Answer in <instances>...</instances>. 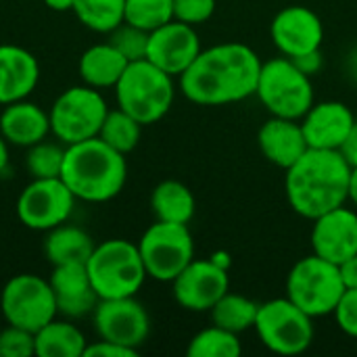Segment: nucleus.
<instances>
[{"mask_svg": "<svg viewBox=\"0 0 357 357\" xmlns=\"http://www.w3.org/2000/svg\"><path fill=\"white\" fill-rule=\"evenodd\" d=\"M96 243L92 236L73 224H61L46 232V238L42 243V251L46 261L50 266H65V264H86L92 255Z\"/></svg>", "mask_w": 357, "mask_h": 357, "instance_id": "24", "label": "nucleus"}, {"mask_svg": "<svg viewBox=\"0 0 357 357\" xmlns=\"http://www.w3.org/2000/svg\"><path fill=\"white\" fill-rule=\"evenodd\" d=\"M299 121L310 149L339 151L356 123V115L341 100H324L314 102Z\"/></svg>", "mask_w": 357, "mask_h": 357, "instance_id": "19", "label": "nucleus"}, {"mask_svg": "<svg viewBox=\"0 0 357 357\" xmlns=\"http://www.w3.org/2000/svg\"><path fill=\"white\" fill-rule=\"evenodd\" d=\"M151 209L159 222L190 224L197 211L195 195L178 180H163L153 188Z\"/></svg>", "mask_w": 357, "mask_h": 357, "instance_id": "26", "label": "nucleus"}, {"mask_svg": "<svg viewBox=\"0 0 357 357\" xmlns=\"http://www.w3.org/2000/svg\"><path fill=\"white\" fill-rule=\"evenodd\" d=\"M255 94L274 117L301 119L314 105L312 77L305 75L289 56L261 63Z\"/></svg>", "mask_w": 357, "mask_h": 357, "instance_id": "6", "label": "nucleus"}, {"mask_svg": "<svg viewBox=\"0 0 357 357\" xmlns=\"http://www.w3.org/2000/svg\"><path fill=\"white\" fill-rule=\"evenodd\" d=\"M40 82V63L23 46L0 44V107L27 98Z\"/></svg>", "mask_w": 357, "mask_h": 357, "instance_id": "21", "label": "nucleus"}, {"mask_svg": "<svg viewBox=\"0 0 357 357\" xmlns=\"http://www.w3.org/2000/svg\"><path fill=\"white\" fill-rule=\"evenodd\" d=\"M259 341L274 354L299 356L314 341V318L289 297L259 303L255 326Z\"/></svg>", "mask_w": 357, "mask_h": 357, "instance_id": "9", "label": "nucleus"}, {"mask_svg": "<svg viewBox=\"0 0 357 357\" xmlns=\"http://www.w3.org/2000/svg\"><path fill=\"white\" fill-rule=\"evenodd\" d=\"M92 324L102 341L138 351L151 335V316L136 297L100 299L92 312Z\"/></svg>", "mask_w": 357, "mask_h": 357, "instance_id": "13", "label": "nucleus"}, {"mask_svg": "<svg viewBox=\"0 0 357 357\" xmlns=\"http://www.w3.org/2000/svg\"><path fill=\"white\" fill-rule=\"evenodd\" d=\"M140 136H142V123L119 107L109 109L98 132V138L107 142L111 149L119 151L121 155L132 153L138 146Z\"/></svg>", "mask_w": 357, "mask_h": 357, "instance_id": "28", "label": "nucleus"}, {"mask_svg": "<svg viewBox=\"0 0 357 357\" xmlns=\"http://www.w3.org/2000/svg\"><path fill=\"white\" fill-rule=\"evenodd\" d=\"M261 155L280 169H289L307 153V140L299 119L270 117L257 132Z\"/></svg>", "mask_w": 357, "mask_h": 357, "instance_id": "20", "label": "nucleus"}, {"mask_svg": "<svg viewBox=\"0 0 357 357\" xmlns=\"http://www.w3.org/2000/svg\"><path fill=\"white\" fill-rule=\"evenodd\" d=\"M61 180L84 203H107L115 199L128 180L126 155L111 149L98 136L65 146Z\"/></svg>", "mask_w": 357, "mask_h": 357, "instance_id": "3", "label": "nucleus"}, {"mask_svg": "<svg viewBox=\"0 0 357 357\" xmlns=\"http://www.w3.org/2000/svg\"><path fill=\"white\" fill-rule=\"evenodd\" d=\"M113 90L117 107L130 113L142 126L163 119L176 98L174 77L153 65L149 59L128 63Z\"/></svg>", "mask_w": 357, "mask_h": 357, "instance_id": "4", "label": "nucleus"}, {"mask_svg": "<svg viewBox=\"0 0 357 357\" xmlns=\"http://www.w3.org/2000/svg\"><path fill=\"white\" fill-rule=\"evenodd\" d=\"M259 312V303H255L249 297L236 295V293H226L213 307H211V320L215 326H222L230 333H245L255 326Z\"/></svg>", "mask_w": 357, "mask_h": 357, "instance_id": "27", "label": "nucleus"}, {"mask_svg": "<svg viewBox=\"0 0 357 357\" xmlns=\"http://www.w3.org/2000/svg\"><path fill=\"white\" fill-rule=\"evenodd\" d=\"M312 222L314 255L337 266L357 255V213L354 209L341 205Z\"/></svg>", "mask_w": 357, "mask_h": 357, "instance_id": "17", "label": "nucleus"}, {"mask_svg": "<svg viewBox=\"0 0 357 357\" xmlns=\"http://www.w3.org/2000/svg\"><path fill=\"white\" fill-rule=\"evenodd\" d=\"M65 161V144L50 142L48 138L36 142L25 153V169L29 178H61Z\"/></svg>", "mask_w": 357, "mask_h": 357, "instance_id": "31", "label": "nucleus"}, {"mask_svg": "<svg viewBox=\"0 0 357 357\" xmlns=\"http://www.w3.org/2000/svg\"><path fill=\"white\" fill-rule=\"evenodd\" d=\"M174 299L188 312H211L230 291L228 270L209 259H192L174 280Z\"/></svg>", "mask_w": 357, "mask_h": 357, "instance_id": "14", "label": "nucleus"}, {"mask_svg": "<svg viewBox=\"0 0 357 357\" xmlns=\"http://www.w3.org/2000/svg\"><path fill=\"white\" fill-rule=\"evenodd\" d=\"M149 33L132 23H119L113 31H109V40L123 56L128 63L134 61H142L146 59V50H149Z\"/></svg>", "mask_w": 357, "mask_h": 357, "instance_id": "33", "label": "nucleus"}, {"mask_svg": "<svg viewBox=\"0 0 357 357\" xmlns=\"http://www.w3.org/2000/svg\"><path fill=\"white\" fill-rule=\"evenodd\" d=\"M305 75H316V73H320V69L324 67V59H322V52L320 50H312V52H307V54H301V56H293L291 59Z\"/></svg>", "mask_w": 357, "mask_h": 357, "instance_id": "38", "label": "nucleus"}, {"mask_svg": "<svg viewBox=\"0 0 357 357\" xmlns=\"http://www.w3.org/2000/svg\"><path fill=\"white\" fill-rule=\"evenodd\" d=\"M201 50V40L195 25L172 19L149 33L146 59L172 77H180Z\"/></svg>", "mask_w": 357, "mask_h": 357, "instance_id": "16", "label": "nucleus"}, {"mask_svg": "<svg viewBox=\"0 0 357 357\" xmlns=\"http://www.w3.org/2000/svg\"><path fill=\"white\" fill-rule=\"evenodd\" d=\"M174 19V0H126L123 21L153 31Z\"/></svg>", "mask_w": 357, "mask_h": 357, "instance_id": "32", "label": "nucleus"}, {"mask_svg": "<svg viewBox=\"0 0 357 357\" xmlns=\"http://www.w3.org/2000/svg\"><path fill=\"white\" fill-rule=\"evenodd\" d=\"M73 13L84 27L98 33H109L123 23L126 0H75Z\"/></svg>", "mask_w": 357, "mask_h": 357, "instance_id": "29", "label": "nucleus"}, {"mask_svg": "<svg viewBox=\"0 0 357 357\" xmlns=\"http://www.w3.org/2000/svg\"><path fill=\"white\" fill-rule=\"evenodd\" d=\"M138 351L134 349H128L123 345H117V343H111V341H94V343H88L84 357H136Z\"/></svg>", "mask_w": 357, "mask_h": 357, "instance_id": "37", "label": "nucleus"}, {"mask_svg": "<svg viewBox=\"0 0 357 357\" xmlns=\"http://www.w3.org/2000/svg\"><path fill=\"white\" fill-rule=\"evenodd\" d=\"M136 245L149 278L159 282H172L195 259V241L188 224L157 220Z\"/></svg>", "mask_w": 357, "mask_h": 357, "instance_id": "10", "label": "nucleus"}, {"mask_svg": "<svg viewBox=\"0 0 357 357\" xmlns=\"http://www.w3.org/2000/svg\"><path fill=\"white\" fill-rule=\"evenodd\" d=\"M75 197L61 178H31L17 197L19 222L38 232H48L69 222L75 209Z\"/></svg>", "mask_w": 357, "mask_h": 357, "instance_id": "12", "label": "nucleus"}, {"mask_svg": "<svg viewBox=\"0 0 357 357\" xmlns=\"http://www.w3.org/2000/svg\"><path fill=\"white\" fill-rule=\"evenodd\" d=\"M50 10H56V13H65V10H73V2L75 0H42Z\"/></svg>", "mask_w": 357, "mask_h": 357, "instance_id": "41", "label": "nucleus"}, {"mask_svg": "<svg viewBox=\"0 0 357 357\" xmlns=\"http://www.w3.org/2000/svg\"><path fill=\"white\" fill-rule=\"evenodd\" d=\"M109 113L100 90L86 84L63 90L48 109L50 134L65 146L96 138Z\"/></svg>", "mask_w": 357, "mask_h": 357, "instance_id": "7", "label": "nucleus"}, {"mask_svg": "<svg viewBox=\"0 0 357 357\" xmlns=\"http://www.w3.org/2000/svg\"><path fill=\"white\" fill-rule=\"evenodd\" d=\"M241 351L243 345L238 335L215 324L197 333L186 347L188 357H236Z\"/></svg>", "mask_w": 357, "mask_h": 357, "instance_id": "30", "label": "nucleus"}, {"mask_svg": "<svg viewBox=\"0 0 357 357\" xmlns=\"http://www.w3.org/2000/svg\"><path fill=\"white\" fill-rule=\"evenodd\" d=\"M259 71L261 59L251 46L224 42L199 52L180 75V90L195 105H232L255 94Z\"/></svg>", "mask_w": 357, "mask_h": 357, "instance_id": "1", "label": "nucleus"}, {"mask_svg": "<svg viewBox=\"0 0 357 357\" xmlns=\"http://www.w3.org/2000/svg\"><path fill=\"white\" fill-rule=\"evenodd\" d=\"M339 272H341V280L345 289H357V255L339 264Z\"/></svg>", "mask_w": 357, "mask_h": 357, "instance_id": "40", "label": "nucleus"}, {"mask_svg": "<svg viewBox=\"0 0 357 357\" xmlns=\"http://www.w3.org/2000/svg\"><path fill=\"white\" fill-rule=\"evenodd\" d=\"M126 67H128L126 56L111 42H100L86 48L77 63L82 84L96 90L115 88Z\"/></svg>", "mask_w": 357, "mask_h": 357, "instance_id": "23", "label": "nucleus"}, {"mask_svg": "<svg viewBox=\"0 0 357 357\" xmlns=\"http://www.w3.org/2000/svg\"><path fill=\"white\" fill-rule=\"evenodd\" d=\"M213 13L215 0H174V19L188 25H201L209 21Z\"/></svg>", "mask_w": 357, "mask_h": 357, "instance_id": "35", "label": "nucleus"}, {"mask_svg": "<svg viewBox=\"0 0 357 357\" xmlns=\"http://www.w3.org/2000/svg\"><path fill=\"white\" fill-rule=\"evenodd\" d=\"M36 356V335L27 328L8 324L0 333V357Z\"/></svg>", "mask_w": 357, "mask_h": 357, "instance_id": "34", "label": "nucleus"}, {"mask_svg": "<svg viewBox=\"0 0 357 357\" xmlns=\"http://www.w3.org/2000/svg\"><path fill=\"white\" fill-rule=\"evenodd\" d=\"M337 326L351 339L357 341V289H345L341 295L335 312H333Z\"/></svg>", "mask_w": 357, "mask_h": 357, "instance_id": "36", "label": "nucleus"}, {"mask_svg": "<svg viewBox=\"0 0 357 357\" xmlns=\"http://www.w3.org/2000/svg\"><path fill=\"white\" fill-rule=\"evenodd\" d=\"M52 295L56 301V312L63 318L79 320L92 316L100 297L94 291L86 264H65L54 266L48 278Z\"/></svg>", "mask_w": 357, "mask_h": 357, "instance_id": "18", "label": "nucleus"}, {"mask_svg": "<svg viewBox=\"0 0 357 357\" xmlns=\"http://www.w3.org/2000/svg\"><path fill=\"white\" fill-rule=\"evenodd\" d=\"M0 134L10 146L29 149L50 134L48 111L27 98L4 105L0 113Z\"/></svg>", "mask_w": 357, "mask_h": 357, "instance_id": "22", "label": "nucleus"}, {"mask_svg": "<svg viewBox=\"0 0 357 357\" xmlns=\"http://www.w3.org/2000/svg\"><path fill=\"white\" fill-rule=\"evenodd\" d=\"M86 270L100 299L136 297L149 278L138 245L126 238H109L94 247Z\"/></svg>", "mask_w": 357, "mask_h": 357, "instance_id": "5", "label": "nucleus"}, {"mask_svg": "<svg viewBox=\"0 0 357 357\" xmlns=\"http://www.w3.org/2000/svg\"><path fill=\"white\" fill-rule=\"evenodd\" d=\"M351 165L339 151L307 149L287 169L284 190L289 205L305 220H316L347 203Z\"/></svg>", "mask_w": 357, "mask_h": 357, "instance_id": "2", "label": "nucleus"}, {"mask_svg": "<svg viewBox=\"0 0 357 357\" xmlns=\"http://www.w3.org/2000/svg\"><path fill=\"white\" fill-rule=\"evenodd\" d=\"M347 201H351L357 207V165L351 167V174H349V188H347Z\"/></svg>", "mask_w": 357, "mask_h": 357, "instance_id": "42", "label": "nucleus"}, {"mask_svg": "<svg viewBox=\"0 0 357 357\" xmlns=\"http://www.w3.org/2000/svg\"><path fill=\"white\" fill-rule=\"evenodd\" d=\"M8 149H10V144L4 140V136L0 134V174H4L6 172V167H8Z\"/></svg>", "mask_w": 357, "mask_h": 357, "instance_id": "43", "label": "nucleus"}, {"mask_svg": "<svg viewBox=\"0 0 357 357\" xmlns=\"http://www.w3.org/2000/svg\"><path fill=\"white\" fill-rule=\"evenodd\" d=\"M36 335V356L38 357H84L88 339L84 331L69 318H52Z\"/></svg>", "mask_w": 357, "mask_h": 357, "instance_id": "25", "label": "nucleus"}, {"mask_svg": "<svg viewBox=\"0 0 357 357\" xmlns=\"http://www.w3.org/2000/svg\"><path fill=\"white\" fill-rule=\"evenodd\" d=\"M0 312L6 324L27 328L31 333L59 316L52 287L38 274L13 276L0 293Z\"/></svg>", "mask_w": 357, "mask_h": 357, "instance_id": "11", "label": "nucleus"}, {"mask_svg": "<svg viewBox=\"0 0 357 357\" xmlns=\"http://www.w3.org/2000/svg\"><path fill=\"white\" fill-rule=\"evenodd\" d=\"M339 153L345 157V161H347L351 167H356L357 165V119H356V123H354V128H351V132H349V136H347V138H345V142L341 144Z\"/></svg>", "mask_w": 357, "mask_h": 357, "instance_id": "39", "label": "nucleus"}, {"mask_svg": "<svg viewBox=\"0 0 357 357\" xmlns=\"http://www.w3.org/2000/svg\"><path fill=\"white\" fill-rule=\"evenodd\" d=\"M343 293L339 266L314 253L299 259L287 276V297L312 318L331 316Z\"/></svg>", "mask_w": 357, "mask_h": 357, "instance_id": "8", "label": "nucleus"}, {"mask_svg": "<svg viewBox=\"0 0 357 357\" xmlns=\"http://www.w3.org/2000/svg\"><path fill=\"white\" fill-rule=\"evenodd\" d=\"M274 46L289 59L320 50L324 42V23L312 8L291 4L278 10L270 25Z\"/></svg>", "mask_w": 357, "mask_h": 357, "instance_id": "15", "label": "nucleus"}]
</instances>
